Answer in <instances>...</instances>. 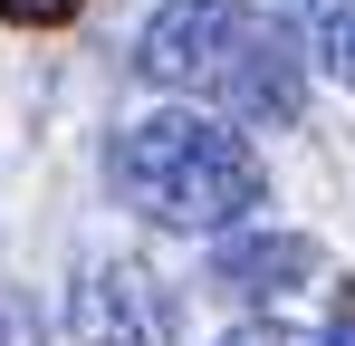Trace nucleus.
I'll return each instance as SVG.
<instances>
[{"instance_id": "7", "label": "nucleus", "mask_w": 355, "mask_h": 346, "mask_svg": "<svg viewBox=\"0 0 355 346\" xmlns=\"http://www.w3.org/2000/svg\"><path fill=\"white\" fill-rule=\"evenodd\" d=\"M221 346H297V327H279V318H250V327H231Z\"/></svg>"}, {"instance_id": "2", "label": "nucleus", "mask_w": 355, "mask_h": 346, "mask_svg": "<svg viewBox=\"0 0 355 346\" xmlns=\"http://www.w3.org/2000/svg\"><path fill=\"white\" fill-rule=\"evenodd\" d=\"M106 183L125 192V212L164 231H240L259 212V154L221 115H192V106L125 115L106 145Z\"/></svg>"}, {"instance_id": "5", "label": "nucleus", "mask_w": 355, "mask_h": 346, "mask_svg": "<svg viewBox=\"0 0 355 346\" xmlns=\"http://www.w3.org/2000/svg\"><path fill=\"white\" fill-rule=\"evenodd\" d=\"M297 49L336 87H355V0H297Z\"/></svg>"}, {"instance_id": "8", "label": "nucleus", "mask_w": 355, "mask_h": 346, "mask_svg": "<svg viewBox=\"0 0 355 346\" xmlns=\"http://www.w3.org/2000/svg\"><path fill=\"white\" fill-rule=\"evenodd\" d=\"M317 346H355V318H336V327H327V337H317Z\"/></svg>"}, {"instance_id": "3", "label": "nucleus", "mask_w": 355, "mask_h": 346, "mask_svg": "<svg viewBox=\"0 0 355 346\" xmlns=\"http://www.w3.org/2000/svg\"><path fill=\"white\" fill-rule=\"evenodd\" d=\"M67 337L77 346H173V298L135 260H87L67 288Z\"/></svg>"}, {"instance_id": "1", "label": "nucleus", "mask_w": 355, "mask_h": 346, "mask_svg": "<svg viewBox=\"0 0 355 346\" xmlns=\"http://www.w3.org/2000/svg\"><path fill=\"white\" fill-rule=\"evenodd\" d=\"M135 67L231 125H297L307 115V58L297 29L250 0H164L135 39Z\"/></svg>"}, {"instance_id": "6", "label": "nucleus", "mask_w": 355, "mask_h": 346, "mask_svg": "<svg viewBox=\"0 0 355 346\" xmlns=\"http://www.w3.org/2000/svg\"><path fill=\"white\" fill-rule=\"evenodd\" d=\"M0 19H19V29H67L77 0H0Z\"/></svg>"}, {"instance_id": "4", "label": "nucleus", "mask_w": 355, "mask_h": 346, "mask_svg": "<svg viewBox=\"0 0 355 346\" xmlns=\"http://www.w3.org/2000/svg\"><path fill=\"white\" fill-rule=\"evenodd\" d=\"M211 279L240 298H279V288L317 279V240L297 231H211Z\"/></svg>"}]
</instances>
